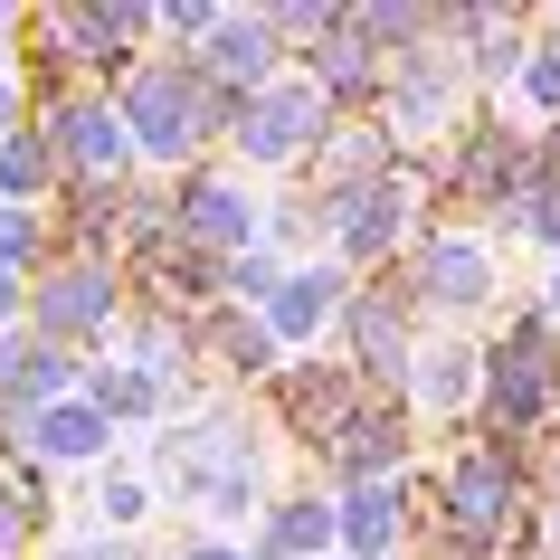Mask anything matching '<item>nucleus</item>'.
Returning <instances> with one entry per match:
<instances>
[{
  "label": "nucleus",
  "instance_id": "9",
  "mask_svg": "<svg viewBox=\"0 0 560 560\" xmlns=\"http://www.w3.org/2000/svg\"><path fill=\"white\" fill-rule=\"evenodd\" d=\"M332 532H342V551H352V560H381L389 541H399V494H389V485H352L342 513H332Z\"/></svg>",
  "mask_w": 560,
  "mask_h": 560
},
{
  "label": "nucleus",
  "instance_id": "1",
  "mask_svg": "<svg viewBox=\"0 0 560 560\" xmlns=\"http://www.w3.org/2000/svg\"><path fill=\"white\" fill-rule=\"evenodd\" d=\"M172 475H180V494H190V503L237 513V503H247V428L219 418V428H200V438H180L172 446Z\"/></svg>",
  "mask_w": 560,
  "mask_h": 560
},
{
  "label": "nucleus",
  "instance_id": "5",
  "mask_svg": "<svg viewBox=\"0 0 560 560\" xmlns=\"http://www.w3.org/2000/svg\"><path fill=\"white\" fill-rule=\"evenodd\" d=\"M418 295L446 304V314H466V304L494 295V257H485V247H466V237H438V247L418 257Z\"/></svg>",
  "mask_w": 560,
  "mask_h": 560
},
{
  "label": "nucleus",
  "instance_id": "4",
  "mask_svg": "<svg viewBox=\"0 0 560 560\" xmlns=\"http://www.w3.org/2000/svg\"><path fill=\"white\" fill-rule=\"evenodd\" d=\"M399 219H409V180H399V172H381V180H361V190H342V200H332L342 257H381L389 237H399Z\"/></svg>",
  "mask_w": 560,
  "mask_h": 560
},
{
  "label": "nucleus",
  "instance_id": "10",
  "mask_svg": "<svg viewBox=\"0 0 560 560\" xmlns=\"http://www.w3.org/2000/svg\"><path fill=\"white\" fill-rule=\"evenodd\" d=\"M541 399H551V361H541V332H523V342H503V361H494V409L532 418Z\"/></svg>",
  "mask_w": 560,
  "mask_h": 560
},
{
  "label": "nucleus",
  "instance_id": "6",
  "mask_svg": "<svg viewBox=\"0 0 560 560\" xmlns=\"http://www.w3.org/2000/svg\"><path fill=\"white\" fill-rule=\"evenodd\" d=\"M105 304H115V276L105 266H67V276L38 285V332H86V324H105Z\"/></svg>",
  "mask_w": 560,
  "mask_h": 560
},
{
  "label": "nucleus",
  "instance_id": "17",
  "mask_svg": "<svg viewBox=\"0 0 560 560\" xmlns=\"http://www.w3.org/2000/svg\"><path fill=\"white\" fill-rule=\"evenodd\" d=\"M352 342H361V361H371L381 381H399V304H389V295L352 314Z\"/></svg>",
  "mask_w": 560,
  "mask_h": 560
},
{
  "label": "nucleus",
  "instance_id": "29",
  "mask_svg": "<svg viewBox=\"0 0 560 560\" xmlns=\"http://www.w3.org/2000/svg\"><path fill=\"white\" fill-rule=\"evenodd\" d=\"M86 560H133V551H86Z\"/></svg>",
  "mask_w": 560,
  "mask_h": 560
},
{
  "label": "nucleus",
  "instance_id": "16",
  "mask_svg": "<svg viewBox=\"0 0 560 560\" xmlns=\"http://www.w3.org/2000/svg\"><path fill=\"white\" fill-rule=\"evenodd\" d=\"M324 541H332V503H285L266 523V560H314Z\"/></svg>",
  "mask_w": 560,
  "mask_h": 560
},
{
  "label": "nucleus",
  "instance_id": "19",
  "mask_svg": "<svg viewBox=\"0 0 560 560\" xmlns=\"http://www.w3.org/2000/svg\"><path fill=\"white\" fill-rule=\"evenodd\" d=\"M389 105H399V124H438V105H446V67H438V58H409Z\"/></svg>",
  "mask_w": 560,
  "mask_h": 560
},
{
  "label": "nucleus",
  "instance_id": "26",
  "mask_svg": "<svg viewBox=\"0 0 560 560\" xmlns=\"http://www.w3.org/2000/svg\"><path fill=\"white\" fill-rule=\"evenodd\" d=\"M20 257H30V209L0 200V266H20Z\"/></svg>",
  "mask_w": 560,
  "mask_h": 560
},
{
  "label": "nucleus",
  "instance_id": "7",
  "mask_svg": "<svg viewBox=\"0 0 560 560\" xmlns=\"http://www.w3.org/2000/svg\"><path fill=\"white\" fill-rule=\"evenodd\" d=\"M180 229L200 237V247H237V237L257 229V209H247V190H229V180H190V190H180Z\"/></svg>",
  "mask_w": 560,
  "mask_h": 560
},
{
  "label": "nucleus",
  "instance_id": "23",
  "mask_svg": "<svg viewBox=\"0 0 560 560\" xmlns=\"http://www.w3.org/2000/svg\"><path fill=\"white\" fill-rule=\"evenodd\" d=\"M38 180H48V152H38V143H10V152H0V190H10V209L30 200Z\"/></svg>",
  "mask_w": 560,
  "mask_h": 560
},
{
  "label": "nucleus",
  "instance_id": "32",
  "mask_svg": "<svg viewBox=\"0 0 560 560\" xmlns=\"http://www.w3.org/2000/svg\"><path fill=\"white\" fill-rule=\"evenodd\" d=\"M551 523H560V513H551Z\"/></svg>",
  "mask_w": 560,
  "mask_h": 560
},
{
  "label": "nucleus",
  "instance_id": "22",
  "mask_svg": "<svg viewBox=\"0 0 560 560\" xmlns=\"http://www.w3.org/2000/svg\"><path fill=\"white\" fill-rule=\"evenodd\" d=\"M523 229L541 237V247H560V172H541V180L523 190Z\"/></svg>",
  "mask_w": 560,
  "mask_h": 560
},
{
  "label": "nucleus",
  "instance_id": "25",
  "mask_svg": "<svg viewBox=\"0 0 560 560\" xmlns=\"http://www.w3.org/2000/svg\"><path fill=\"white\" fill-rule=\"evenodd\" d=\"M30 523H38V494H30V475H20V485H0V541H20Z\"/></svg>",
  "mask_w": 560,
  "mask_h": 560
},
{
  "label": "nucleus",
  "instance_id": "24",
  "mask_svg": "<svg viewBox=\"0 0 560 560\" xmlns=\"http://www.w3.org/2000/svg\"><path fill=\"white\" fill-rule=\"evenodd\" d=\"M466 371H475L466 352H438V361H428V381H418V399H428V409H456V399H466Z\"/></svg>",
  "mask_w": 560,
  "mask_h": 560
},
{
  "label": "nucleus",
  "instance_id": "15",
  "mask_svg": "<svg viewBox=\"0 0 560 560\" xmlns=\"http://www.w3.org/2000/svg\"><path fill=\"white\" fill-rule=\"evenodd\" d=\"M58 381H67V361L48 352V342H0V389H10V399H20V409L38 418V399H58Z\"/></svg>",
  "mask_w": 560,
  "mask_h": 560
},
{
  "label": "nucleus",
  "instance_id": "3",
  "mask_svg": "<svg viewBox=\"0 0 560 560\" xmlns=\"http://www.w3.org/2000/svg\"><path fill=\"white\" fill-rule=\"evenodd\" d=\"M124 133H143L152 152H190V133H200V105H190V86H180L172 67H143V77L124 86Z\"/></svg>",
  "mask_w": 560,
  "mask_h": 560
},
{
  "label": "nucleus",
  "instance_id": "11",
  "mask_svg": "<svg viewBox=\"0 0 560 560\" xmlns=\"http://www.w3.org/2000/svg\"><path fill=\"white\" fill-rule=\"evenodd\" d=\"M342 295V276H332V266H314V276H295V285H276V295H266V332H276V342H304V332L324 324V304Z\"/></svg>",
  "mask_w": 560,
  "mask_h": 560
},
{
  "label": "nucleus",
  "instance_id": "31",
  "mask_svg": "<svg viewBox=\"0 0 560 560\" xmlns=\"http://www.w3.org/2000/svg\"><path fill=\"white\" fill-rule=\"evenodd\" d=\"M551 314H560V285H551Z\"/></svg>",
  "mask_w": 560,
  "mask_h": 560
},
{
  "label": "nucleus",
  "instance_id": "27",
  "mask_svg": "<svg viewBox=\"0 0 560 560\" xmlns=\"http://www.w3.org/2000/svg\"><path fill=\"white\" fill-rule=\"evenodd\" d=\"M523 77H532V105H551V115H560V48H551V58H532Z\"/></svg>",
  "mask_w": 560,
  "mask_h": 560
},
{
  "label": "nucleus",
  "instance_id": "28",
  "mask_svg": "<svg viewBox=\"0 0 560 560\" xmlns=\"http://www.w3.org/2000/svg\"><path fill=\"white\" fill-rule=\"evenodd\" d=\"M10 314H20V276L0 266V324H10Z\"/></svg>",
  "mask_w": 560,
  "mask_h": 560
},
{
  "label": "nucleus",
  "instance_id": "30",
  "mask_svg": "<svg viewBox=\"0 0 560 560\" xmlns=\"http://www.w3.org/2000/svg\"><path fill=\"white\" fill-rule=\"evenodd\" d=\"M190 560H237V551H190Z\"/></svg>",
  "mask_w": 560,
  "mask_h": 560
},
{
  "label": "nucleus",
  "instance_id": "12",
  "mask_svg": "<svg viewBox=\"0 0 560 560\" xmlns=\"http://www.w3.org/2000/svg\"><path fill=\"white\" fill-rule=\"evenodd\" d=\"M257 67H276V30H266V20H229V30H209V77H219V86H247Z\"/></svg>",
  "mask_w": 560,
  "mask_h": 560
},
{
  "label": "nucleus",
  "instance_id": "18",
  "mask_svg": "<svg viewBox=\"0 0 560 560\" xmlns=\"http://www.w3.org/2000/svg\"><path fill=\"white\" fill-rule=\"evenodd\" d=\"M332 456H342L352 475H389V456H399V428H389V418H361V428H342V438H332Z\"/></svg>",
  "mask_w": 560,
  "mask_h": 560
},
{
  "label": "nucleus",
  "instance_id": "13",
  "mask_svg": "<svg viewBox=\"0 0 560 560\" xmlns=\"http://www.w3.org/2000/svg\"><path fill=\"white\" fill-rule=\"evenodd\" d=\"M30 446H38V456H58V466H86L95 446H105V418H95V409H67V399H58V409L30 418Z\"/></svg>",
  "mask_w": 560,
  "mask_h": 560
},
{
  "label": "nucleus",
  "instance_id": "8",
  "mask_svg": "<svg viewBox=\"0 0 560 560\" xmlns=\"http://www.w3.org/2000/svg\"><path fill=\"white\" fill-rule=\"evenodd\" d=\"M67 143V162H86V172H124V152H133V133H124V115H105V105H67L58 124H48Z\"/></svg>",
  "mask_w": 560,
  "mask_h": 560
},
{
  "label": "nucleus",
  "instance_id": "2",
  "mask_svg": "<svg viewBox=\"0 0 560 560\" xmlns=\"http://www.w3.org/2000/svg\"><path fill=\"white\" fill-rule=\"evenodd\" d=\"M314 133H324V95L314 86H266L257 105L237 115V143L257 152V162H295Z\"/></svg>",
  "mask_w": 560,
  "mask_h": 560
},
{
  "label": "nucleus",
  "instance_id": "14",
  "mask_svg": "<svg viewBox=\"0 0 560 560\" xmlns=\"http://www.w3.org/2000/svg\"><path fill=\"white\" fill-rule=\"evenodd\" d=\"M503 494H513V485H503V456H494V446L456 466V523H466V532H494L503 523Z\"/></svg>",
  "mask_w": 560,
  "mask_h": 560
},
{
  "label": "nucleus",
  "instance_id": "20",
  "mask_svg": "<svg viewBox=\"0 0 560 560\" xmlns=\"http://www.w3.org/2000/svg\"><path fill=\"white\" fill-rule=\"evenodd\" d=\"M86 409L95 418H143V409H162V389H152V371H105Z\"/></svg>",
  "mask_w": 560,
  "mask_h": 560
},
{
  "label": "nucleus",
  "instance_id": "21",
  "mask_svg": "<svg viewBox=\"0 0 560 560\" xmlns=\"http://www.w3.org/2000/svg\"><path fill=\"white\" fill-rule=\"evenodd\" d=\"M352 86H371V48L342 30V38L324 48V95H352Z\"/></svg>",
  "mask_w": 560,
  "mask_h": 560
}]
</instances>
